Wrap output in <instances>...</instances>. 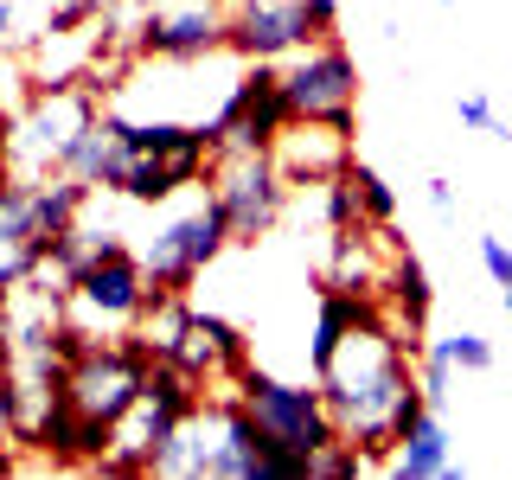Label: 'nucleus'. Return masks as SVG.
<instances>
[{"label": "nucleus", "instance_id": "nucleus-20", "mask_svg": "<svg viewBox=\"0 0 512 480\" xmlns=\"http://www.w3.org/2000/svg\"><path fill=\"white\" fill-rule=\"evenodd\" d=\"M480 263H487V276L512 288V250H506V237H480Z\"/></svg>", "mask_w": 512, "mask_h": 480}, {"label": "nucleus", "instance_id": "nucleus-15", "mask_svg": "<svg viewBox=\"0 0 512 480\" xmlns=\"http://www.w3.org/2000/svg\"><path fill=\"white\" fill-rule=\"evenodd\" d=\"M352 186H359V212H365V224H391L397 218V192L384 186V173L378 167H365V160H352Z\"/></svg>", "mask_w": 512, "mask_h": 480}, {"label": "nucleus", "instance_id": "nucleus-9", "mask_svg": "<svg viewBox=\"0 0 512 480\" xmlns=\"http://www.w3.org/2000/svg\"><path fill=\"white\" fill-rule=\"evenodd\" d=\"M173 359H180L186 372L205 384V391H237V372L250 365V340H244V333H237L224 314H199V308H192L186 340H180V352H173Z\"/></svg>", "mask_w": 512, "mask_h": 480}, {"label": "nucleus", "instance_id": "nucleus-25", "mask_svg": "<svg viewBox=\"0 0 512 480\" xmlns=\"http://www.w3.org/2000/svg\"><path fill=\"white\" fill-rule=\"evenodd\" d=\"M0 116H7V109H0Z\"/></svg>", "mask_w": 512, "mask_h": 480}, {"label": "nucleus", "instance_id": "nucleus-18", "mask_svg": "<svg viewBox=\"0 0 512 480\" xmlns=\"http://www.w3.org/2000/svg\"><path fill=\"white\" fill-rule=\"evenodd\" d=\"M442 352L455 359V372H493V346L480 340V333H448Z\"/></svg>", "mask_w": 512, "mask_h": 480}, {"label": "nucleus", "instance_id": "nucleus-10", "mask_svg": "<svg viewBox=\"0 0 512 480\" xmlns=\"http://www.w3.org/2000/svg\"><path fill=\"white\" fill-rule=\"evenodd\" d=\"M269 154H276L288 186H327L333 173L352 167V135L333 122H288Z\"/></svg>", "mask_w": 512, "mask_h": 480}, {"label": "nucleus", "instance_id": "nucleus-2", "mask_svg": "<svg viewBox=\"0 0 512 480\" xmlns=\"http://www.w3.org/2000/svg\"><path fill=\"white\" fill-rule=\"evenodd\" d=\"M84 231V224H77ZM141 301H148V263L141 250H128L116 231H84V276H77L71 301H64V320H71L84 340H116V333L135 327Z\"/></svg>", "mask_w": 512, "mask_h": 480}, {"label": "nucleus", "instance_id": "nucleus-16", "mask_svg": "<svg viewBox=\"0 0 512 480\" xmlns=\"http://www.w3.org/2000/svg\"><path fill=\"white\" fill-rule=\"evenodd\" d=\"M416 378H423V397H429V410H442L448 397H455V359L436 346H423V359H416Z\"/></svg>", "mask_w": 512, "mask_h": 480}, {"label": "nucleus", "instance_id": "nucleus-22", "mask_svg": "<svg viewBox=\"0 0 512 480\" xmlns=\"http://www.w3.org/2000/svg\"><path fill=\"white\" fill-rule=\"evenodd\" d=\"M301 7H308V20L320 26V39H333V32H340V0H301Z\"/></svg>", "mask_w": 512, "mask_h": 480}, {"label": "nucleus", "instance_id": "nucleus-3", "mask_svg": "<svg viewBox=\"0 0 512 480\" xmlns=\"http://www.w3.org/2000/svg\"><path fill=\"white\" fill-rule=\"evenodd\" d=\"M148 352H141L128 333H116V340H84L64 359V404L84 410L90 423L116 429L128 410H135V397L148 391Z\"/></svg>", "mask_w": 512, "mask_h": 480}, {"label": "nucleus", "instance_id": "nucleus-23", "mask_svg": "<svg viewBox=\"0 0 512 480\" xmlns=\"http://www.w3.org/2000/svg\"><path fill=\"white\" fill-rule=\"evenodd\" d=\"M429 205L448 218V212H455V186H448V180H429Z\"/></svg>", "mask_w": 512, "mask_h": 480}, {"label": "nucleus", "instance_id": "nucleus-5", "mask_svg": "<svg viewBox=\"0 0 512 480\" xmlns=\"http://www.w3.org/2000/svg\"><path fill=\"white\" fill-rule=\"evenodd\" d=\"M237 397H244V410L256 416V429L269 436V448H295V455H314L320 442H333L340 429H333V410H327V391L314 384H288L276 372H263V365H244L237 372Z\"/></svg>", "mask_w": 512, "mask_h": 480}, {"label": "nucleus", "instance_id": "nucleus-4", "mask_svg": "<svg viewBox=\"0 0 512 480\" xmlns=\"http://www.w3.org/2000/svg\"><path fill=\"white\" fill-rule=\"evenodd\" d=\"M205 186H212L218 212H224V224H231V244H244V250L276 231V218L288 205V180H282V167H276L269 148H224V154H212V180Z\"/></svg>", "mask_w": 512, "mask_h": 480}, {"label": "nucleus", "instance_id": "nucleus-14", "mask_svg": "<svg viewBox=\"0 0 512 480\" xmlns=\"http://www.w3.org/2000/svg\"><path fill=\"white\" fill-rule=\"evenodd\" d=\"M378 461L365 455L359 442H346V436H333V442H320L314 455H308V480H359V474H372Z\"/></svg>", "mask_w": 512, "mask_h": 480}, {"label": "nucleus", "instance_id": "nucleus-8", "mask_svg": "<svg viewBox=\"0 0 512 480\" xmlns=\"http://www.w3.org/2000/svg\"><path fill=\"white\" fill-rule=\"evenodd\" d=\"M320 39V26L308 20V7L301 0H231V52L237 58H295L308 52V45Z\"/></svg>", "mask_w": 512, "mask_h": 480}, {"label": "nucleus", "instance_id": "nucleus-11", "mask_svg": "<svg viewBox=\"0 0 512 480\" xmlns=\"http://www.w3.org/2000/svg\"><path fill=\"white\" fill-rule=\"evenodd\" d=\"M384 474H397V480H448V474H461L455 442H448V429H442V410H423L404 436L391 442Z\"/></svg>", "mask_w": 512, "mask_h": 480}, {"label": "nucleus", "instance_id": "nucleus-24", "mask_svg": "<svg viewBox=\"0 0 512 480\" xmlns=\"http://www.w3.org/2000/svg\"><path fill=\"white\" fill-rule=\"evenodd\" d=\"M506 320H512V288H506Z\"/></svg>", "mask_w": 512, "mask_h": 480}, {"label": "nucleus", "instance_id": "nucleus-12", "mask_svg": "<svg viewBox=\"0 0 512 480\" xmlns=\"http://www.w3.org/2000/svg\"><path fill=\"white\" fill-rule=\"evenodd\" d=\"M378 314V295H352V288H327L320 282V308H314V333H308V372H320V365L340 352V340L359 320Z\"/></svg>", "mask_w": 512, "mask_h": 480}, {"label": "nucleus", "instance_id": "nucleus-6", "mask_svg": "<svg viewBox=\"0 0 512 480\" xmlns=\"http://www.w3.org/2000/svg\"><path fill=\"white\" fill-rule=\"evenodd\" d=\"M282 90H288L295 122H333V128H346V135L359 128V64H352V52L340 45V32H333V39H314L308 52L288 58Z\"/></svg>", "mask_w": 512, "mask_h": 480}, {"label": "nucleus", "instance_id": "nucleus-21", "mask_svg": "<svg viewBox=\"0 0 512 480\" xmlns=\"http://www.w3.org/2000/svg\"><path fill=\"white\" fill-rule=\"evenodd\" d=\"M13 442H20V423H13V397H7V378H0V474L13 468V461H7Z\"/></svg>", "mask_w": 512, "mask_h": 480}, {"label": "nucleus", "instance_id": "nucleus-19", "mask_svg": "<svg viewBox=\"0 0 512 480\" xmlns=\"http://www.w3.org/2000/svg\"><path fill=\"white\" fill-rule=\"evenodd\" d=\"M455 109H461V122H468V128H480V135H493V141H512V128H506L500 116H493V103H487L480 90H474V96H461Z\"/></svg>", "mask_w": 512, "mask_h": 480}, {"label": "nucleus", "instance_id": "nucleus-13", "mask_svg": "<svg viewBox=\"0 0 512 480\" xmlns=\"http://www.w3.org/2000/svg\"><path fill=\"white\" fill-rule=\"evenodd\" d=\"M263 448H269V436L256 429V416L244 410V397H231V404H224V436L212 448V474H205V480H256Z\"/></svg>", "mask_w": 512, "mask_h": 480}, {"label": "nucleus", "instance_id": "nucleus-1", "mask_svg": "<svg viewBox=\"0 0 512 480\" xmlns=\"http://www.w3.org/2000/svg\"><path fill=\"white\" fill-rule=\"evenodd\" d=\"M314 378H320V391H327L333 429H340L346 442H359L378 468H384V455H391V442L429 410L423 378H416V359L404 352V340L391 333L384 308L372 320H359V327L340 340V352H333Z\"/></svg>", "mask_w": 512, "mask_h": 480}, {"label": "nucleus", "instance_id": "nucleus-7", "mask_svg": "<svg viewBox=\"0 0 512 480\" xmlns=\"http://www.w3.org/2000/svg\"><path fill=\"white\" fill-rule=\"evenodd\" d=\"M224 250H231V224H224L218 199L205 192V199L186 205L180 218H160V231L148 237L141 263H148V282H160V288H192Z\"/></svg>", "mask_w": 512, "mask_h": 480}, {"label": "nucleus", "instance_id": "nucleus-17", "mask_svg": "<svg viewBox=\"0 0 512 480\" xmlns=\"http://www.w3.org/2000/svg\"><path fill=\"white\" fill-rule=\"evenodd\" d=\"M327 231H352V224H365V212H359V186H352V173H333L327 180Z\"/></svg>", "mask_w": 512, "mask_h": 480}]
</instances>
